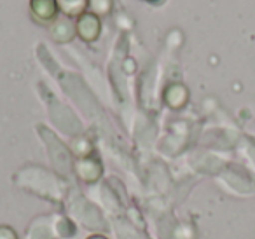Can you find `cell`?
I'll list each match as a JSON object with an SVG mask.
<instances>
[{
    "label": "cell",
    "mask_w": 255,
    "mask_h": 239,
    "mask_svg": "<svg viewBox=\"0 0 255 239\" xmlns=\"http://www.w3.org/2000/svg\"><path fill=\"white\" fill-rule=\"evenodd\" d=\"M30 9H32V18L37 23H51L56 19L60 5L58 0H30Z\"/></svg>",
    "instance_id": "cell-1"
},
{
    "label": "cell",
    "mask_w": 255,
    "mask_h": 239,
    "mask_svg": "<svg viewBox=\"0 0 255 239\" xmlns=\"http://www.w3.org/2000/svg\"><path fill=\"white\" fill-rule=\"evenodd\" d=\"M75 28H77V33L82 40L91 42V40H95L100 33L98 16L93 14V12H84V14L77 19V26H75Z\"/></svg>",
    "instance_id": "cell-2"
},
{
    "label": "cell",
    "mask_w": 255,
    "mask_h": 239,
    "mask_svg": "<svg viewBox=\"0 0 255 239\" xmlns=\"http://www.w3.org/2000/svg\"><path fill=\"white\" fill-rule=\"evenodd\" d=\"M88 0H58L61 12L68 18H81L88 7Z\"/></svg>",
    "instance_id": "cell-3"
},
{
    "label": "cell",
    "mask_w": 255,
    "mask_h": 239,
    "mask_svg": "<svg viewBox=\"0 0 255 239\" xmlns=\"http://www.w3.org/2000/svg\"><path fill=\"white\" fill-rule=\"evenodd\" d=\"M187 100V91L184 89V86H171L166 93V102L170 103L173 109L182 107Z\"/></svg>",
    "instance_id": "cell-4"
},
{
    "label": "cell",
    "mask_w": 255,
    "mask_h": 239,
    "mask_svg": "<svg viewBox=\"0 0 255 239\" xmlns=\"http://www.w3.org/2000/svg\"><path fill=\"white\" fill-rule=\"evenodd\" d=\"M110 0H89V7L93 9V14H98V16H103L109 12L110 9Z\"/></svg>",
    "instance_id": "cell-5"
},
{
    "label": "cell",
    "mask_w": 255,
    "mask_h": 239,
    "mask_svg": "<svg viewBox=\"0 0 255 239\" xmlns=\"http://www.w3.org/2000/svg\"><path fill=\"white\" fill-rule=\"evenodd\" d=\"M147 2H152V4H159V2H163V0H147Z\"/></svg>",
    "instance_id": "cell-6"
}]
</instances>
